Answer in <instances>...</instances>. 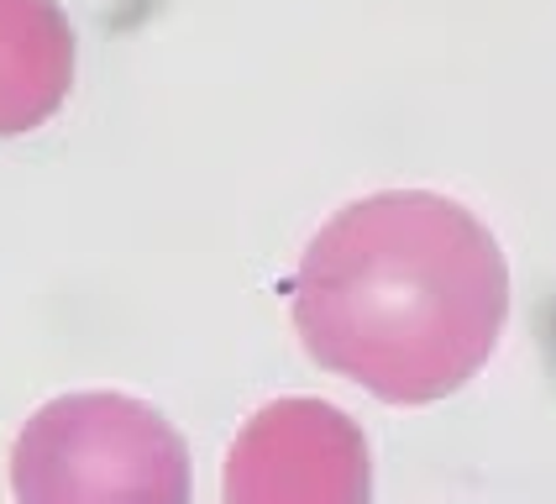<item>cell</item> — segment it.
I'll use <instances>...</instances> for the list:
<instances>
[{
    "mask_svg": "<svg viewBox=\"0 0 556 504\" xmlns=\"http://www.w3.org/2000/svg\"><path fill=\"white\" fill-rule=\"evenodd\" d=\"M289 294L294 331L326 374L383 405H435L494 357L509 263L463 200L378 189L309 237Z\"/></svg>",
    "mask_w": 556,
    "mask_h": 504,
    "instance_id": "obj_1",
    "label": "cell"
},
{
    "mask_svg": "<svg viewBox=\"0 0 556 504\" xmlns=\"http://www.w3.org/2000/svg\"><path fill=\"white\" fill-rule=\"evenodd\" d=\"M16 504H189V446L131 394H59L16 431Z\"/></svg>",
    "mask_w": 556,
    "mask_h": 504,
    "instance_id": "obj_2",
    "label": "cell"
},
{
    "mask_svg": "<svg viewBox=\"0 0 556 504\" xmlns=\"http://www.w3.org/2000/svg\"><path fill=\"white\" fill-rule=\"evenodd\" d=\"M226 504H372L363 426L331 400H274L237 431L220 472Z\"/></svg>",
    "mask_w": 556,
    "mask_h": 504,
    "instance_id": "obj_3",
    "label": "cell"
},
{
    "mask_svg": "<svg viewBox=\"0 0 556 504\" xmlns=\"http://www.w3.org/2000/svg\"><path fill=\"white\" fill-rule=\"evenodd\" d=\"M74 85V27L59 0H0V137L42 126Z\"/></svg>",
    "mask_w": 556,
    "mask_h": 504,
    "instance_id": "obj_4",
    "label": "cell"
}]
</instances>
